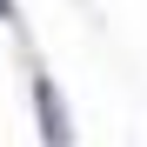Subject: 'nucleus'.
Here are the masks:
<instances>
[{
	"label": "nucleus",
	"mask_w": 147,
	"mask_h": 147,
	"mask_svg": "<svg viewBox=\"0 0 147 147\" xmlns=\"http://www.w3.org/2000/svg\"><path fill=\"white\" fill-rule=\"evenodd\" d=\"M34 100H40V134H47V147H67V120H60L54 80H34Z\"/></svg>",
	"instance_id": "obj_1"
}]
</instances>
